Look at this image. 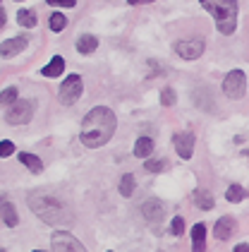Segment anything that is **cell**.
<instances>
[{
  "instance_id": "obj_9",
  "label": "cell",
  "mask_w": 249,
  "mask_h": 252,
  "mask_svg": "<svg viewBox=\"0 0 249 252\" xmlns=\"http://www.w3.org/2000/svg\"><path fill=\"white\" fill-rule=\"evenodd\" d=\"M175 53L185 60H196L204 53V41L201 39H185L175 43Z\"/></svg>"
},
{
  "instance_id": "obj_29",
  "label": "cell",
  "mask_w": 249,
  "mask_h": 252,
  "mask_svg": "<svg viewBox=\"0 0 249 252\" xmlns=\"http://www.w3.org/2000/svg\"><path fill=\"white\" fill-rule=\"evenodd\" d=\"M48 5H57V7H67V10H72L75 7V0H46Z\"/></svg>"
},
{
  "instance_id": "obj_8",
  "label": "cell",
  "mask_w": 249,
  "mask_h": 252,
  "mask_svg": "<svg viewBox=\"0 0 249 252\" xmlns=\"http://www.w3.org/2000/svg\"><path fill=\"white\" fill-rule=\"evenodd\" d=\"M51 243H53V252H86L84 245L67 231H55Z\"/></svg>"
},
{
  "instance_id": "obj_15",
  "label": "cell",
  "mask_w": 249,
  "mask_h": 252,
  "mask_svg": "<svg viewBox=\"0 0 249 252\" xmlns=\"http://www.w3.org/2000/svg\"><path fill=\"white\" fill-rule=\"evenodd\" d=\"M0 214H2V221H5V226L15 228V226L19 223L17 209H15V204H12V202H0Z\"/></svg>"
},
{
  "instance_id": "obj_24",
  "label": "cell",
  "mask_w": 249,
  "mask_h": 252,
  "mask_svg": "<svg viewBox=\"0 0 249 252\" xmlns=\"http://www.w3.org/2000/svg\"><path fill=\"white\" fill-rule=\"evenodd\" d=\"M247 197V190L242 188V185H230L228 192H225V199L228 202H242Z\"/></svg>"
},
{
  "instance_id": "obj_28",
  "label": "cell",
  "mask_w": 249,
  "mask_h": 252,
  "mask_svg": "<svg viewBox=\"0 0 249 252\" xmlns=\"http://www.w3.org/2000/svg\"><path fill=\"white\" fill-rule=\"evenodd\" d=\"M15 154V144L10 142V139H2L0 142V158H7V156Z\"/></svg>"
},
{
  "instance_id": "obj_19",
  "label": "cell",
  "mask_w": 249,
  "mask_h": 252,
  "mask_svg": "<svg viewBox=\"0 0 249 252\" xmlns=\"http://www.w3.org/2000/svg\"><path fill=\"white\" fill-rule=\"evenodd\" d=\"M17 22L24 27V29H34V27H36V22H38L36 20V12L24 7V10H19V12H17Z\"/></svg>"
},
{
  "instance_id": "obj_22",
  "label": "cell",
  "mask_w": 249,
  "mask_h": 252,
  "mask_svg": "<svg viewBox=\"0 0 249 252\" xmlns=\"http://www.w3.org/2000/svg\"><path fill=\"white\" fill-rule=\"evenodd\" d=\"M120 194H122V197H132L134 194V175L132 173H125L120 178Z\"/></svg>"
},
{
  "instance_id": "obj_26",
  "label": "cell",
  "mask_w": 249,
  "mask_h": 252,
  "mask_svg": "<svg viewBox=\"0 0 249 252\" xmlns=\"http://www.w3.org/2000/svg\"><path fill=\"white\" fill-rule=\"evenodd\" d=\"M170 233L172 235H182V233H185V219H182V216H175V219H172Z\"/></svg>"
},
{
  "instance_id": "obj_11",
  "label": "cell",
  "mask_w": 249,
  "mask_h": 252,
  "mask_svg": "<svg viewBox=\"0 0 249 252\" xmlns=\"http://www.w3.org/2000/svg\"><path fill=\"white\" fill-rule=\"evenodd\" d=\"M172 142H175L180 158H192V152H194V135L192 132H180V135H175Z\"/></svg>"
},
{
  "instance_id": "obj_30",
  "label": "cell",
  "mask_w": 249,
  "mask_h": 252,
  "mask_svg": "<svg viewBox=\"0 0 249 252\" xmlns=\"http://www.w3.org/2000/svg\"><path fill=\"white\" fill-rule=\"evenodd\" d=\"M5 22H7V15H5V10H2V7H0V29H2V27H5Z\"/></svg>"
},
{
  "instance_id": "obj_17",
  "label": "cell",
  "mask_w": 249,
  "mask_h": 252,
  "mask_svg": "<svg viewBox=\"0 0 249 252\" xmlns=\"http://www.w3.org/2000/svg\"><path fill=\"white\" fill-rule=\"evenodd\" d=\"M153 154V139L151 137H139L134 144V156L137 158H149Z\"/></svg>"
},
{
  "instance_id": "obj_34",
  "label": "cell",
  "mask_w": 249,
  "mask_h": 252,
  "mask_svg": "<svg viewBox=\"0 0 249 252\" xmlns=\"http://www.w3.org/2000/svg\"><path fill=\"white\" fill-rule=\"evenodd\" d=\"M17 2H22V0H17Z\"/></svg>"
},
{
  "instance_id": "obj_7",
  "label": "cell",
  "mask_w": 249,
  "mask_h": 252,
  "mask_svg": "<svg viewBox=\"0 0 249 252\" xmlns=\"http://www.w3.org/2000/svg\"><path fill=\"white\" fill-rule=\"evenodd\" d=\"M141 214H144L146 223L151 226V231L161 233V223H163V204H161L156 197H151V199H146V202H144Z\"/></svg>"
},
{
  "instance_id": "obj_10",
  "label": "cell",
  "mask_w": 249,
  "mask_h": 252,
  "mask_svg": "<svg viewBox=\"0 0 249 252\" xmlns=\"http://www.w3.org/2000/svg\"><path fill=\"white\" fill-rule=\"evenodd\" d=\"M29 46V39L27 36H15V39H7L0 43V56L2 58H10V56H17L22 51H27Z\"/></svg>"
},
{
  "instance_id": "obj_2",
  "label": "cell",
  "mask_w": 249,
  "mask_h": 252,
  "mask_svg": "<svg viewBox=\"0 0 249 252\" xmlns=\"http://www.w3.org/2000/svg\"><path fill=\"white\" fill-rule=\"evenodd\" d=\"M29 207L46 223H67L70 221V209L51 192L34 190V192L29 194Z\"/></svg>"
},
{
  "instance_id": "obj_27",
  "label": "cell",
  "mask_w": 249,
  "mask_h": 252,
  "mask_svg": "<svg viewBox=\"0 0 249 252\" xmlns=\"http://www.w3.org/2000/svg\"><path fill=\"white\" fill-rule=\"evenodd\" d=\"M168 166V161L166 158H156V161H146V171H151V173H158V171H163Z\"/></svg>"
},
{
  "instance_id": "obj_18",
  "label": "cell",
  "mask_w": 249,
  "mask_h": 252,
  "mask_svg": "<svg viewBox=\"0 0 249 252\" xmlns=\"http://www.w3.org/2000/svg\"><path fill=\"white\" fill-rule=\"evenodd\" d=\"M19 161H22V163H24V166H27L31 173H41V171H43V163H41V158H38L36 154L22 152V154H19Z\"/></svg>"
},
{
  "instance_id": "obj_21",
  "label": "cell",
  "mask_w": 249,
  "mask_h": 252,
  "mask_svg": "<svg viewBox=\"0 0 249 252\" xmlns=\"http://www.w3.org/2000/svg\"><path fill=\"white\" fill-rule=\"evenodd\" d=\"M65 24H67V17H65L62 12H53L51 20H48V29H51L53 34H60V32L65 29Z\"/></svg>"
},
{
  "instance_id": "obj_33",
  "label": "cell",
  "mask_w": 249,
  "mask_h": 252,
  "mask_svg": "<svg viewBox=\"0 0 249 252\" xmlns=\"http://www.w3.org/2000/svg\"><path fill=\"white\" fill-rule=\"evenodd\" d=\"M34 252H43V250H34Z\"/></svg>"
},
{
  "instance_id": "obj_5",
  "label": "cell",
  "mask_w": 249,
  "mask_h": 252,
  "mask_svg": "<svg viewBox=\"0 0 249 252\" xmlns=\"http://www.w3.org/2000/svg\"><path fill=\"white\" fill-rule=\"evenodd\" d=\"M31 118H34V103L31 101H24V98H17L5 111V120L10 125H27V123H31Z\"/></svg>"
},
{
  "instance_id": "obj_25",
  "label": "cell",
  "mask_w": 249,
  "mask_h": 252,
  "mask_svg": "<svg viewBox=\"0 0 249 252\" xmlns=\"http://www.w3.org/2000/svg\"><path fill=\"white\" fill-rule=\"evenodd\" d=\"M175 101H177V96H175V89L166 87V89L161 92V103H163V106H175Z\"/></svg>"
},
{
  "instance_id": "obj_31",
  "label": "cell",
  "mask_w": 249,
  "mask_h": 252,
  "mask_svg": "<svg viewBox=\"0 0 249 252\" xmlns=\"http://www.w3.org/2000/svg\"><path fill=\"white\" fill-rule=\"evenodd\" d=\"M235 252H249V245L242 243V245H235Z\"/></svg>"
},
{
  "instance_id": "obj_16",
  "label": "cell",
  "mask_w": 249,
  "mask_h": 252,
  "mask_svg": "<svg viewBox=\"0 0 249 252\" xmlns=\"http://www.w3.org/2000/svg\"><path fill=\"white\" fill-rule=\"evenodd\" d=\"M96 48H98V39H96L94 34H84V36H79V39H77V51H79L82 56L94 53Z\"/></svg>"
},
{
  "instance_id": "obj_12",
  "label": "cell",
  "mask_w": 249,
  "mask_h": 252,
  "mask_svg": "<svg viewBox=\"0 0 249 252\" xmlns=\"http://www.w3.org/2000/svg\"><path fill=\"white\" fill-rule=\"evenodd\" d=\"M206 250V226L204 223H194L192 228V252H204Z\"/></svg>"
},
{
  "instance_id": "obj_20",
  "label": "cell",
  "mask_w": 249,
  "mask_h": 252,
  "mask_svg": "<svg viewBox=\"0 0 249 252\" xmlns=\"http://www.w3.org/2000/svg\"><path fill=\"white\" fill-rule=\"evenodd\" d=\"M194 202L199 209H213V197H211L209 190H196L194 192Z\"/></svg>"
},
{
  "instance_id": "obj_4",
  "label": "cell",
  "mask_w": 249,
  "mask_h": 252,
  "mask_svg": "<svg viewBox=\"0 0 249 252\" xmlns=\"http://www.w3.org/2000/svg\"><path fill=\"white\" fill-rule=\"evenodd\" d=\"M82 92H84V82H82V77H79V75H70V77H65V82L60 84L57 98H60L62 106H72V103L79 101Z\"/></svg>"
},
{
  "instance_id": "obj_6",
  "label": "cell",
  "mask_w": 249,
  "mask_h": 252,
  "mask_svg": "<svg viewBox=\"0 0 249 252\" xmlns=\"http://www.w3.org/2000/svg\"><path fill=\"white\" fill-rule=\"evenodd\" d=\"M245 92H247V77H245V72L242 70H230L225 79H223V94L232 101H237V98L245 96Z\"/></svg>"
},
{
  "instance_id": "obj_3",
  "label": "cell",
  "mask_w": 249,
  "mask_h": 252,
  "mask_svg": "<svg viewBox=\"0 0 249 252\" xmlns=\"http://www.w3.org/2000/svg\"><path fill=\"white\" fill-rule=\"evenodd\" d=\"M204 10L211 12L216 27L223 36H230L237 27V0H199Z\"/></svg>"
},
{
  "instance_id": "obj_23",
  "label": "cell",
  "mask_w": 249,
  "mask_h": 252,
  "mask_svg": "<svg viewBox=\"0 0 249 252\" xmlns=\"http://www.w3.org/2000/svg\"><path fill=\"white\" fill-rule=\"evenodd\" d=\"M19 96V89L17 87H7V89H2L0 92V106H12Z\"/></svg>"
},
{
  "instance_id": "obj_13",
  "label": "cell",
  "mask_w": 249,
  "mask_h": 252,
  "mask_svg": "<svg viewBox=\"0 0 249 252\" xmlns=\"http://www.w3.org/2000/svg\"><path fill=\"white\" fill-rule=\"evenodd\" d=\"M235 231V219L232 216H223V219H218V223H216V238L218 240H228L230 235Z\"/></svg>"
},
{
  "instance_id": "obj_1",
  "label": "cell",
  "mask_w": 249,
  "mask_h": 252,
  "mask_svg": "<svg viewBox=\"0 0 249 252\" xmlns=\"http://www.w3.org/2000/svg\"><path fill=\"white\" fill-rule=\"evenodd\" d=\"M115 127H117V118H115L113 111L108 106H96L82 120L79 139H82L84 147L98 149L115 135Z\"/></svg>"
},
{
  "instance_id": "obj_32",
  "label": "cell",
  "mask_w": 249,
  "mask_h": 252,
  "mask_svg": "<svg viewBox=\"0 0 249 252\" xmlns=\"http://www.w3.org/2000/svg\"><path fill=\"white\" fill-rule=\"evenodd\" d=\"M130 5H144V2H153V0H127Z\"/></svg>"
},
{
  "instance_id": "obj_14",
  "label": "cell",
  "mask_w": 249,
  "mask_h": 252,
  "mask_svg": "<svg viewBox=\"0 0 249 252\" xmlns=\"http://www.w3.org/2000/svg\"><path fill=\"white\" fill-rule=\"evenodd\" d=\"M62 70H65V60H62V56H55V58H51L48 65H43L41 75L53 79V77H60V75H62Z\"/></svg>"
},
{
  "instance_id": "obj_35",
  "label": "cell",
  "mask_w": 249,
  "mask_h": 252,
  "mask_svg": "<svg viewBox=\"0 0 249 252\" xmlns=\"http://www.w3.org/2000/svg\"><path fill=\"white\" fill-rule=\"evenodd\" d=\"M0 252H5V250H0Z\"/></svg>"
}]
</instances>
